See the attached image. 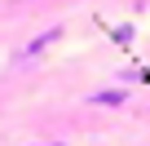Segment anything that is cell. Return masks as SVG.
I'll return each instance as SVG.
<instances>
[{
  "label": "cell",
  "mask_w": 150,
  "mask_h": 146,
  "mask_svg": "<svg viewBox=\"0 0 150 146\" xmlns=\"http://www.w3.org/2000/svg\"><path fill=\"white\" fill-rule=\"evenodd\" d=\"M93 106H128V93L124 89H102V93H88Z\"/></svg>",
  "instance_id": "2"
},
{
  "label": "cell",
  "mask_w": 150,
  "mask_h": 146,
  "mask_svg": "<svg viewBox=\"0 0 150 146\" xmlns=\"http://www.w3.org/2000/svg\"><path fill=\"white\" fill-rule=\"evenodd\" d=\"M57 36H62V27H49V31H40V36H31V44H27V49H18V53H27V58H35L40 49H49V44H57Z\"/></svg>",
  "instance_id": "1"
},
{
  "label": "cell",
  "mask_w": 150,
  "mask_h": 146,
  "mask_svg": "<svg viewBox=\"0 0 150 146\" xmlns=\"http://www.w3.org/2000/svg\"><path fill=\"white\" fill-rule=\"evenodd\" d=\"M49 146H62V142H49Z\"/></svg>",
  "instance_id": "3"
}]
</instances>
